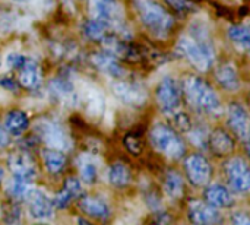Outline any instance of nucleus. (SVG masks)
Wrapping results in <instances>:
<instances>
[{"mask_svg":"<svg viewBox=\"0 0 250 225\" xmlns=\"http://www.w3.org/2000/svg\"><path fill=\"white\" fill-rule=\"evenodd\" d=\"M26 56H23V54H21V53H16V51H13V53H10V54H7V57H6V64L10 67V69H13V70H18L25 61H26Z\"/></svg>","mask_w":250,"mask_h":225,"instance_id":"obj_33","label":"nucleus"},{"mask_svg":"<svg viewBox=\"0 0 250 225\" xmlns=\"http://www.w3.org/2000/svg\"><path fill=\"white\" fill-rule=\"evenodd\" d=\"M142 26L155 38L166 40L174 29V16L155 0H132Z\"/></svg>","mask_w":250,"mask_h":225,"instance_id":"obj_2","label":"nucleus"},{"mask_svg":"<svg viewBox=\"0 0 250 225\" xmlns=\"http://www.w3.org/2000/svg\"><path fill=\"white\" fill-rule=\"evenodd\" d=\"M82 195H83L82 182L76 177H67L64 180L62 190L53 199L54 209H66L73 199H79Z\"/></svg>","mask_w":250,"mask_h":225,"instance_id":"obj_18","label":"nucleus"},{"mask_svg":"<svg viewBox=\"0 0 250 225\" xmlns=\"http://www.w3.org/2000/svg\"><path fill=\"white\" fill-rule=\"evenodd\" d=\"M42 163L45 170L50 174H60L67 163V158L63 151L54 149V148H45L42 149Z\"/></svg>","mask_w":250,"mask_h":225,"instance_id":"obj_24","label":"nucleus"},{"mask_svg":"<svg viewBox=\"0 0 250 225\" xmlns=\"http://www.w3.org/2000/svg\"><path fill=\"white\" fill-rule=\"evenodd\" d=\"M149 142L152 148L168 160H180L186 154V145L170 124L157 123L149 130Z\"/></svg>","mask_w":250,"mask_h":225,"instance_id":"obj_4","label":"nucleus"},{"mask_svg":"<svg viewBox=\"0 0 250 225\" xmlns=\"http://www.w3.org/2000/svg\"><path fill=\"white\" fill-rule=\"evenodd\" d=\"M229 38L230 41L242 51H248L250 45V32L248 25H233L229 29Z\"/></svg>","mask_w":250,"mask_h":225,"instance_id":"obj_28","label":"nucleus"},{"mask_svg":"<svg viewBox=\"0 0 250 225\" xmlns=\"http://www.w3.org/2000/svg\"><path fill=\"white\" fill-rule=\"evenodd\" d=\"M163 190H164L166 196L170 201H173V202L182 199L183 198V193H185V182H183V177L177 171L168 170L166 173V177H164Z\"/></svg>","mask_w":250,"mask_h":225,"instance_id":"obj_23","label":"nucleus"},{"mask_svg":"<svg viewBox=\"0 0 250 225\" xmlns=\"http://www.w3.org/2000/svg\"><path fill=\"white\" fill-rule=\"evenodd\" d=\"M3 220L6 223H18L21 220V209L16 205V202L13 201V204H9L4 206L3 211Z\"/></svg>","mask_w":250,"mask_h":225,"instance_id":"obj_31","label":"nucleus"},{"mask_svg":"<svg viewBox=\"0 0 250 225\" xmlns=\"http://www.w3.org/2000/svg\"><path fill=\"white\" fill-rule=\"evenodd\" d=\"M0 86L7 89V91H12V92L18 91V82L10 76H1L0 78Z\"/></svg>","mask_w":250,"mask_h":225,"instance_id":"obj_35","label":"nucleus"},{"mask_svg":"<svg viewBox=\"0 0 250 225\" xmlns=\"http://www.w3.org/2000/svg\"><path fill=\"white\" fill-rule=\"evenodd\" d=\"M0 64H1V59H0Z\"/></svg>","mask_w":250,"mask_h":225,"instance_id":"obj_41","label":"nucleus"},{"mask_svg":"<svg viewBox=\"0 0 250 225\" xmlns=\"http://www.w3.org/2000/svg\"><path fill=\"white\" fill-rule=\"evenodd\" d=\"M132 182V171L123 163H114L108 170V183L117 189L129 186Z\"/></svg>","mask_w":250,"mask_h":225,"instance_id":"obj_26","label":"nucleus"},{"mask_svg":"<svg viewBox=\"0 0 250 225\" xmlns=\"http://www.w3.org/2000/svg\"><path fill=\"white\" fill-rule=\"evenodd\" d=\"M214 76H215L217 83L224 91L236 92L242 86V81H240L239 70H237L236 64H233L231 61H226V63H221L220 66H217Z\"/></svg>","mask_w":250,"mask_h":225,"instance_id":"obj_19","label":"nucleus"},{"mask_svg":"<svg viewBox=\"0 0 250 225\" xmlns=\"http://www.w3.org/2000/svg\"><path fill=\"white\" fill-rule=\"evenodd\" d=\"M186 177L195 187H205L212 180V165L202 154H190L183 163Z\"/></svg>","mask_w":250,"mask_h":225,"instance_id":"obj_8","label":"nucleus"},{"mask_svg":"<svg viewBox=\"0 0 250 225\" xmlns=\"http://www.w3.org/2000/svg\"><path fill=\"white\" fill-rule=\"evenodd\" d=\"M12 1H15V3H19V4H26V3H29L31 0H12Z\"/></svg>","mask_w":250,"mask_h":225,"instance_id":"obj_38","label":"nucleus"},{"mask_svg":"<svg viewBox=\"0 0 250 225\" xmlns=\"http://www.w3.org/2000/svg\"><path fill=\"white\" fill-rule=\"evenodd\" d=\"M176 53L199 72L212 69L217 51L208 25L202 20H193L189 32L177 40Z\"/></svg>","mask_w":250,"mask_h":225,"instance_id":"obj_1","label":"nucleus"},{"mask_svg":"<svg viewBox=\"0 0 250 225\" xmlns=\"http://www.w3.org/2000/svg\"><path fill=\"white\" fill-rule=\"evenodd\" d=\"M182 85L179 81L170 75L164 76L155 89V101L164 114H170L179 110L182 102Z\"/></svg>","mask_w":250,"mask_h":225,"instance_id":"obj_6","label":"nucleus"},{"mask_svg":"<svg viewBox=\"0 0 250 225\" xmlns=\"http://www.w3.org/2000/svg\"><path fill=\"white\" fill-rule=\"evenodd\" d=\"M18 83L29 91H35L41 86L42 73L40 64L35 60L28 57L26 61L18 69Z\"/></svg>","mask_w":250,"mask_h":225,"instance_id":"obj_17","label":"nucleus"},{"mask_svg":"<svg viewBox=\"0 0 250 225\" xmlns=\"http://www.w3.org/2000/svg\"><path fill=\"white\" fill-rule=\"evenodd\" d=\"M202 189H204V195H202L204 201L217 209H227L234 206L236 204L234 193L230 190V187L221 183H212V184L208 183Z\"/></svg>","mask_w":250,"mask_h":225,"instance_id":"obj_14","label":"nucleus"},{"mask_svg":"<svg viewBox=\"0 0 250 225\" xmlns=\"http://www.w3.org/2000/svg\"><path fill=\"white\" fill-rule=\"evenodd\" d=\"M182 92L189 105L204 114H217L221 111V100L217 91L202 78L189 75L182 82Z\"/></svg>","mask_w":250,"mask_h":225,"instance_id":"obj_3","label":"nucleus"},{"mask_svg":"<svg viewBox=\"0 0 250 225\" xmlns=\"http://www.w3.org/2000/svg\"><path fill=\"white\" fill-rule=\"evenodd\" d=\"M125 145L129 149V152H132V154H139L141 152V142L133 135H127L125 138Z\"/></svg>","mask_w":250,"mask_h":225,"instance_id":"obj_34","label":"nucleus"},{"mask_svg":"<svg viewBox=\"0 0 250 225\" xmlns=\"http://www.w3.org/2000/svg\"><path fill=\"white\" fill-rule=\"evenodd\" d=\"M4 129L12 136H21L23 135L29 127V117L22 110H10L4 116Z\"/></svg>","mask_w":250,"mask_h":225,"instance_id":"obj_22","label":"nucleus"},{"mask_svg":"<svg viewBox=\"0 0 250 225\" xmlns=\"http://www.w3.org/2000/svg\"><path fill=\"white\" fill-rule=\"evenodd\" d=\"M164 1L179 13H188L195 10V4L190 0H164Z\"/></svg>","mask_w":250,"mask_h":225,"instance_id":"obj_32","label":"nucleus"},{"mask_svg":"<svg viewBox=\"0 0 250 225\" xmlns=\"http://www.w3.org/2000/svg\"><path fill=\"white\" fill-rule=\"evenodd\" d=\"M1 183H3V170L0 168V186H1Z\"/></svg>","mask_w":250,"mask_h":225,"instance_id":"obj_40","label":"nucleus"},{"mask_svg":"<svg viewBox=\"0 0 250 225\" xmlns=\"http://www.w3.org/2000/svg\"><path fill=\"white\" fill-rule=\"evenodd\" d=\"M29 182L26 180H22L19 177H12L6 186V193L9 195V198L15 202H19V201H25L28 192H29Z\"/></svg>","mask_w":250,"mask_h":225,"instance_id":"obj_29","label":"nucleus"},{"mask_svg":"<svg viewBox=\"0 0 250 225\" xmlns=\"http://www.w3.org/2000/svg\"><path fill=\"white\" fill-rule=\"evenodd\" d=\"M7 167L12 176L26 182H32L37 177V164L28 152H15L7 160Z\"/></svg>","mask_w":250,"mask_h":225,"instance_id":"obj_13","label":"nucleus"},{"mask_svg":"<svg viewBox=\"0 0 250 225\" xmlns=\"http://www.w3.org/2000/svg\"><path fill=\"white\" fill-rule=\"evenodd\" d=\"M224 174L227 177L230 190L236 195H246L250 189L249 164L246 158L240 155L230 157L224 165Z\"/></svg>","mask_w":250,"mask_h":225,"instance_id":"obj_5","label":"nucleus"},{"mask_svg":"<svg viewBox=\"0 0 250 225\" xmlns=\"http://www.w3.org/2000/svg\"><path fill=\"white\" fill-rule=\"evenodd\" d=\"M168 116H171V127L176 130V132H183V133H188L190 129H192V126H193V123H192V119H190V116L188 114V113H185V111H173V113H170Z\"/></svg>","mask_w":250,"mask_h":225,"instance_id":"obj_30","label":"nucleus"},{"mask_svg":"<svg viewBox=\"0 0 250 225\" xmlns=\"http://www.w3.org/2000/svg\"><path fill=\"white\" fill-rule=\"evenodd\" d=\"M91 61L94 63V66L100 72H103V73H105V75H108V76H111L114 79H122L126 75V70L119 63L117 57L113 53L107 51V50L94 53L92 57H91Z\"/></svg>","mask_w":250,"mask_h":225,"instance_id":"obj_16","label":"nucleus"},{"mask_svg":"<svg viewBox=\"0 0 250 225\" xmlns=\"http://www.w3.org/2000/svg\"><path fill=\"white\" fill-rule=\"evenodd\" d=\"M76 167H78L79 177H81L82 183L94 184L97 182V176H98L97 164H95V161L89 155H85V154L79 155L76 158Z\"/></svg>","mask_w":250,"mask_h":225,"instance_id":"obj_25","label":"nucleus"},{"mask_svg":"<svg viewBox=\"0 0 250 225\" xmlns=\"http://www.w3.org/2000/svg\"><path fill=\"white\" fill-rule=\"evenodd\" d=\"M208 146L217 157H227L234 152L236 141L227 130L215 129L214 132L209 133Z\"/></svg>","mask_w":250,"mask_h":225,"instance_id":"obj_20","label":"nucleus"},{"mask_svg":"<svg viewBox=\"0 0 250 225\" xmlns=\"http://www.w3.org/2000/svg\"><path fill=\"white\" fill-rule=\"evenodd\" d=\"M231 223L236 225H249L250 224V218L248 217L246 212L240 211V212H234L233 217H231Z\"/></svg>","mask_w":250,"mask_h":225,"instance_id":"obj_36","label":"nucleus"},{"mask_svg":"<svg viewBox=\"0 0 250 225\" xmlns=\"http://www.w3.org/2000/svg\"><path fill=\"white\" fill-rule=\"evenodd\" d=\"M78 223H81V224H89V221L88 220H76Z\"/></svg>","mask_w":250,"mask_h":225,"instance_id":"obj_39","label":"nucleus"},{"mask_svg":"<svg viewBox=\"0 0 250 225\" xmlns=\"http://www.w3.org/2000/svg\"><path fill=\"white\" fill-rule=\"evenodd\" d=\"M92 18L107 23L110 28H119L122 35L123 10L117 0H89Z\"/></svg>","mask_w":250,"mask_h":225,"instance_id":"obj_9","label":"nucleus"},{"mask_svg":"<svg viewBox=\"0 0 250 225\" xmlns=\"http://www.w3.org/2000/svg\"><path fill=\"white\" fill-rule=\"evenodd\" d=\"M10 142V135L7 133V130L4 129V126L0 123V149L6 148Z\"/></svg>","mask_w":250,"mask_h":225,"instance_id":"obj_37","label":"nucleus"},{"mask_svg":"<svg viewBox=\"0 0 250 225\" xmlns=\"http://www.w3.org/2000/svg\"><path fill=\"white\" fill-rule=\"evenodd\" d=\"M188 217L189 221L193 224H218L223 221L221 214L217 208L199 199H193L189 202Z\"/></svg>","mask_w":250,"mask_h":225,"instance_id":"obj_15","label":"nucleus"},{"mask_svg":"<svg viewBox=\"0 0 250 225\" xmlns=\"http://www.w3.org/2000/svg\"><path fill=\"white\" fill-rule=\"evenodd\" d=\"M226 122L230 132L245 145L249 143V113L245 105L231 102L226 110Z\"/></svg>","mask_w":250,"mask_h":225,"instance_id":"obj_10","label":"nucleus"},{"mask_svg":"<svg viewBox=\"0 0 250 225\" xmlns=\"http://www.w3.org/2000/svg\"><path fill=\"white\" fill-rule=\"evenodd\" d=\"M37 133L40 139L48 146L60 151H69L72 148V141L69 133L63 129V126L54 120L41 119L37 122Z\"/></svg>","mask_w":250,"mask_h":225,"instance_id":"obj_7","label":"nucleus"},{"mask_svg":"<svg viewBox=\"0 0 250 225\" xmlns=\"http://www.w3.org/2000/svg\"><path fill=\"white\" fill-rule=\"evenodd\" d=\"M28 212L34 220L38 221H47L51 220L54 215V205L53 199L48 198V195L40 189H29L26 198Z\"/></svg>","mask_w":250,"mask_h":225,"instance_id":"obj_11","label":"nucleus"},{"mask_svg":"<svg viewBox=\"0 0 250 225\" xmlns=\"http://www.w3.org/2000/svg\"><path fill=\"white\" fill-rule=\"evenodd\" d=\"M79 199V209L83 212V215L98 221H105L110 218V208L103 199L95 196H81Z\"/></svg>","mask_w":250,"mask_h":225,"instance_id":"obj_21","label":"nucleus"},{"mask_svg":"<svg viewBox=\"0 0 250 225\" xmlns=\"http://www.w3.org/2000/svg\"><path fill=\"white\" fill-rule=\"evenodd\" d=\"M110 26L95 18H91L88 19L83 25H82V32L83 35L91 40V41H100L103 42L107 37H108V32H110Z\"/></svg>","mask_w":250,"mask_h":225,"instance_id":"obj_27","label":"nucleus"},{"mask_svg":"<svg viewBox=\"0 0 250 225\" xmlns=\"http://www.w3.org/2000/svg\"><path fill=\"white\" fill-rule=\"evenodd\" d=\"M113 89L117 98L122 100L127 105L141 107L142 104L146 102V98H148L146 89L142 86V83L135 82V81H127L125 78L119 79V82L114 83Z\"/></svg>","mask_w":250,"mask_h":225,"instance_id":"obj_12","label":"nucleus"}]
</instances>
